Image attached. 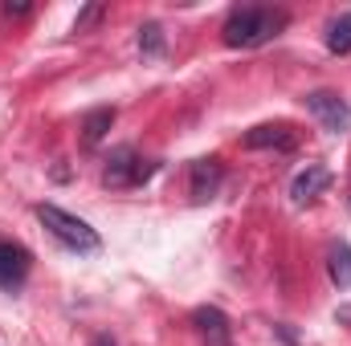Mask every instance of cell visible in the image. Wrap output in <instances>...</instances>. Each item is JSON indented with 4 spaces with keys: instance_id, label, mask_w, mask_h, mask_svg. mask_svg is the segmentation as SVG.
<instances>
[{
    "instance_id": "6da1fadb",
    "label": "cell",
    "mask_w": 351,
    "mask_h": 346,
    "mask_svg": "<svg viewBox=\"0 0 351 346\" xmlns=\"http://www.w3.org/2000/svg\"><path fill=\"white\" fill-rule=\"evenodd\" d=\"M286 29V12L282 8H262V4H245V8H233L225 16V29H221V41L229 49H258L269 37H278Z\"/></svg>"
},
{
    "instance_id": "7a4b0ae2",
    "label": "cell",
    "mask_w": 351,
    "mask_h": 346,
    "mask_svg": "<svg viewBox=\"0 0 351 346\" xmlns=\"http://www.w3.org/2000/svg\"><path fill=\"white\" fill-rule=\"evenodd\" d=\"M37 220L49 228V237H58L66 249H74V253H98V232L90 228L86 220H78L74 212H66V208H58V204H37Z\"/></svg>"
},
{
    "instance_id": "3957f363",
    "label": "cell",
    "mask_w": 351,
    "mask_h": 346,
    "mask_svg": "<svg viewBox=\"0 0 351 346\" xmlns=\"http://www.w3.org/2000/svg\"><path fill=\"white\" fill-rule=\"evenodd\" d=\"M152 175H156V163L152 159H139L131 147H119V151H110V159L102 168V183L106 187H139Z\"/></svg>"
},
{
    "instance_id": "277c9868",
    "label": "cell",
    "mask_w": 351,
    "mask_h": 346,
    "mask_svg": "<svg viewBox=\"0 0 351 346\" xmlns=\"http://www.w3.org/2000/svg\"><path fill=\"white\" fill-rule=\"evenodd\" d=\"M302 102H306V114H311L323 131H331V135H348L351 131V106L339 98V94L315 90V94H306Z\"/></svg>"
},
{
    "instance_id": "5b68a950",
    "label": "cell",
    "mask_w": 351,
    "mask_h": 346,
    "mask_svg": "<svg viewBox=\"0 0 351 346\" xmlns=\"http://www.w3.org/2000/svg\"><path fill=\"white\" fill-rule=\"evenodd\" d=\"M250 151H294L298 147V131L290 122H262L245 135Z\"/></svg>"
},
{
    "instance_id": "8992f818",
    "label": "cell",
    "mask_w": 351,
    "mask_h": 346,
    "mask_svg": "<svg viewBox=\"0 0 351 346\" xmlns=\"http://www.w3.org/2000/svg\"><path fill=\"white\" fill-rule=\"evenodd\" d=\"M29 269H33V257H29V249L25 245H12V241H0V289H21L25 285V277H29Z\"/></svg>"
},
{
    "instance_id": "52a82bcc",
    "label": "cell",
    "mask_w": 351,
    "mask_h": 346,
    "mask_svg": "<svg viewBox=\"0 0 351 346\" xmlns=\"http://www.w3.org/2000/svg\"><path fill=\"white\" fill-rule=\"evenodd\" d=\"M192 326H196V334L204 338V346H233L229 318H225L217 306H200V310L192 314Z\"/></svg>"
},
{
    "instance_id": "ba28073f",
    "label": "cell",
    "mask_w": 351,
    "mask_h": 346,
    "mask_svg": "<svg viewBox=\"0 0 351 346\" xmlns=\"http://www.w3.org/2000/svg\"><path fill=\"white\" fill-rule=\"evenodd\" d=\"M327 183H331V172L323 163H306V172H298L294 183H290V200L294 204H311L319 191H327Z\"/></svg>"
},
{
    "instance_id": "9c48e42d",
    "label": "cell",
    "mask_w": 351,
    "mask_h": 346,
    "mask_svg": "<svg viewBox=\"0 0 351 346\" xmlns=\"http://www.w3.org/2000/svg\"><path fill=\"white\" fill-rule=\"evenodd\" d=\"M221 163L217 159H196L192 163V183H188V191H192V200H213L217 196V187H221Z\"/></svg>"
},
{
    "instance_id": "30bf717a",
    "label": "cell",
    "mask_w": 351,
    "mask_h": 346,
    "mask_svg": "<svg viewBox=\"0 0 351 346\" xmlns=\"http://www.w3.org/2000/svg\"><path fill=\"white\" fill-rule=\"evenodd\" d=\"M110 127H114V110H110V106L90 110L86 118H82V147H98V143L106 139Z\"/></svg>"
},
{
    "instance_id": "8fae6325",
    "label": "cell",
    "mask_w": 351,
    "mask_h": 346,
    "mask_svg": "<svg viewBox=\"0 0 351 346\" xmlns=\"http://www.w3.org/2000/svg\"><path fill=\"white\" fill-rule=\"evenodd\" d=\"M327 49H331L335 57H343V53H351V12H343V16H335V21L327 25Z\"/></svg>"
},
{
    "instance_id": "7c38bea8",
    "label": "cell",
    "mask_w": 351,
    "mask_h": 346,
    "mask_svg": "<svg viewBox=\"0 0 351 346\" xmlns=\"http://www.w3.org/2000/svg\"><path fill=\"white\" fill-rule=\"evenodd\" d=\"M327 273L339 289H351V245H335L327 257Z\"/></svg>"
},
{
    "instance_id": "4fadbf2b",
    "label": "cell",
    "mask_w": 351,
    "mask_h": 346,
    "mask_svg": "<svg viewBox=\"0 0 351 346\" xmlns=\"http://www.w3.org/2000/svg\"><path fill=\"white\" fill-rule=\"evenodd\" d=\"M139 53H143V57H160V53H164V29H160L156 21H147V25L139 29Z\"/></svg>"
},
{
    "instance_id": "5bb4252c",
    "label": "cell",
    "mask_w": 351,
    "mask_h": 346,
    "mask_svg": "<svg viewBox=\"0 0 351 346\" xmlns=\"http://www.w3.org/2000/svg\"><path fill=\"white\" fill-rule=\"evenodd\" d=\"M102 12H106V8H102L98 0H94V4H86V8H82V12L74 16V33H86L94 21H102Z\"/></svg>"
},
{
    "instance_id": "9a60e30c",
    "label": "cell",
    "mask_w": 351,
    "mask_h": 346,
    "mask_svg": "<svg viewBox=\"0 0 351 346\" xmlns=\"http://www.w3.org/2000/svg\"><path fill=\"white\" fill-rule=\"evenodd\" d=\"M4 16H29V4H12V0H4Z\"/></svg>"
},
{
    "instance_id": "2e32d148",
    "label": "cell",
    "mask_w": 351,
    "mask_h": 346,
    "mask_svg": "<svg viewBox=\"0 0 351 346\" xmlns=\"http://www.w3.org/2000/svg\"><path fill=\"white\" fill-rule=\"evenodd\" d=\"M90 346H119V343H114L110 334H94V338H90Z\"/></svg>"
}]
</instances>
